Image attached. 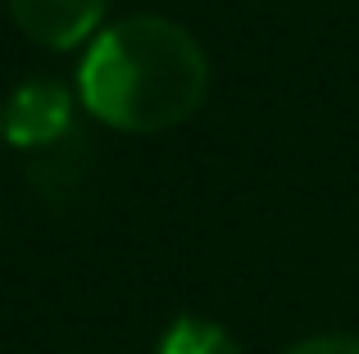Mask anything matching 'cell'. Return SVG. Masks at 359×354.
Here are the masks:
<instances>
[{
  "mask_svg": "<svg viewBox=\"0 0 359 354\" xmlns=\"http://www.w3.org/2000/svg\"><path fill=\"white\" fill-rule=\"evenodd\" d=\"M0 132L23 150H46L64 141L73 132V91L60 78H27L0 109Z\"/></svg>",
  "mask_w": 359,
  "mask_h": 354,
  "instance_id": "2",
  "label": "cell"
},
{
  "mask_svg": "<svg viewBox=\"0 0 359 354\" xmlns=\"http://www.w3.org/2000/svg\"><path fill=\"white\" fill-rule=\"evenodd\" d=\"M109 0H9L14 23L46 50H73L91 36L105 18Z\"/></svg>",
  "mask_w": 359,
  "mask_h": 354,
  "instance_id": "3",
  "label": "cell"
},
{
  "mask_svg": "<svg viewBox=\"0 0 359 354\" xmlns=\"http://www.w3.org/2000/svg\"><path fill=\"white\" fill-rule=\"evenodd\" d=\"M282 354H359V337H309Z\"/></svg>",
  "mask_w": 359,
  "mask_h": 354,
  "instance_id": "5",
  "label": "cell"
},
{
  "mask_svg": "<svg viewBox=\"0 0 359 354\" xmlns=\"http://www.w3.org/2000/svg\"><path fill=\"white\" fill-rule=\"evenodd\" d=\"M210 59L182 23L132 14L96 32L78 64V100L118 132H164L201 109Z\"/></svg>",
  "mask_w": 359,
  "mask_h": 354,
  "instance_id": "1",
  "label": "cell"
},
{
  "mask_svg": "<svg viewBox=\"0 0 359 354\" xmlns=\"http://www.w3.org/2000/svg\"><path fill=\"white\" fill-rule=\"evenodd\" d=\"M159 354H241V346L210 318H177L159 341Z\"/></svg>",
  "mask_w": 359,
  "mask_h": 354,
  "instance_id": "4",
  "label": "cell"
}]
</instances>
